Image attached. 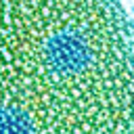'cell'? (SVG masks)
<instances>
[{
    "mask_svg": "<svg viewBox=\"0 0 134 134\" xmlns=\"http://www.w3.org/2000/svg\"><path fill=\"white\" fill-rule=\"evenodd\" d=\"M2 134H134V27L117 0H2Z\"/></svg>",
    "mask_w": 134,
    "mask_h": 134,
    "instance_id": "1",
    "label": "cell"
}]
</instances>
